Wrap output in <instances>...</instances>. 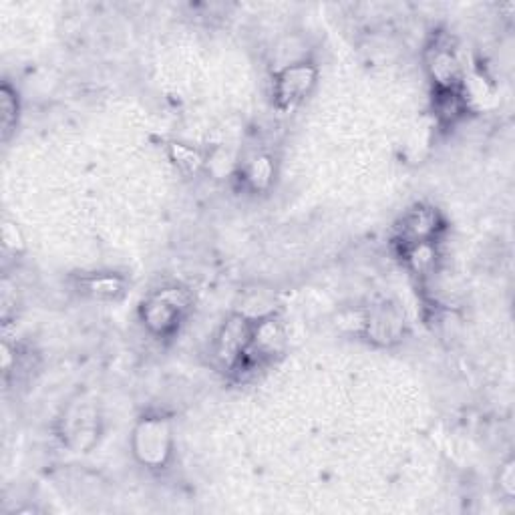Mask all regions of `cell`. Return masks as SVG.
I'll use <instances>...</instances> for the list:
<instances>
[{
  "label": "cell",
  "mask_w": 515,
  "mask_h": 515,
  "mask_svg": "<svg viewBox=\"0 0 515 515\" xmlns=\"http://www.w3.org/2000/svg\"><path fill=\"white\" fill-rule=\"evenodd\" d=\"M188 306H190V298L184 290L163 288L151 294L141 304V320L149 332L157 336H167L180 326Z\"/></svg>",
  "instance_id": "cell-1"
},
{
  "label": "cell",
  "mask_w": 515,
  "mask_h": 515,
  "mask_svg": "<svg viewBox=\"0 0 515 515\" xmlns=\"http://www.w3.org/2000/svg\"><path fill=\"white\" fill-rule=\"evenodd\" d=\"M254 324V318L246 314H236L220 330L216 342V357L226 369L238 371L240 367L248 365V355L254 338Z\"/></svg>",
  "instance_id": "cell-2"
},
{
  "label": "cell",
  "mask_w": 515,
  "mask_h": 515,
  "mask_svg": "<svg viewBox=\"0 0 515 515\" xmlns=\"http://www.w3.org/2000/svg\"><path fill=\"white\" fill-rule=\"evenodd\" d=\"M316 79H318L316 67L306 61L286 65L274 77L272 95H274L276 107L282 111H288L300 105L302 101H306L316 85Z\"/></svg>",
  "instance_id": "cell-3"
},
{
  "label": "cell",
  "mask_w": 515,
  "mask_h": 515,
  "mask_svg": "<svg viewBox=\"0 0 515 515\" xmlns=\"http://www.w3.org/2000/svg\"><path fill=\"white\" fill-rule=\"evenodd\" d=\"M133 451L147 467H161L171 453V429L161 417L143 419L133 433Z\"/></svg>",
  "instance_id": "cell-4"
},
{
  "label": "cell",
  "mask_w": 515,
  "mask_h": 515,
  "mask_svg": "<svg viewBox=\"0 0 515 515\" xmlns=\"http://www.w3.org/2000/svg\"><path fill=\"white\" fill-rule=\"evenodd\" d=\"M427 69L431 73V79L437 91L459 89L461 63L449 43H435V47L429 51Z\"/></svg>",
  "instance_id": "cell-5"
},
{
  "label": "cell",
  "mask_w": 515,
  "mask_h": 515,
  "mask_svg": "<svg viewBox=\"0 0 515 515\" xmlns=\"http://www.w3.org/2000/svg\"><path fill=\"white\" fill-rule=\"evenodd\" d=\"M439 218L433 208L417 206L405 214L401 224V240L413 248L419 244H431L433 236L437 234Z\"/></svg>",
  "instance_id": "cell-6"
},
{
  "label": "cell",
  "mask_w": 515,
  "mask_h": 515,
  "mask_svg": "<svg viewBox=\"0 0 515 515\" xmlns=\"http://www.w3.org/2000/svg\"><path fill=\"white\" fill-rule=\"evenodd\" d=\"M81 290L97 300H117L125 292V280L113 274H91L81 280Z\"/></svg>",
  "instance_id": "cell-7"
},
{
  "label": "cell",
  "mask_w": 515,
  "mask_h": 515,
  "mask_svg": "<svg viewBox=\"0 0 515 515\" xmlns=\"http://www.w3.org/2000/svg\"><path fill=\"white\" fill-rule=\"evenodd\" d=\"M272 178H274V165L268 155H258L252 161H248L244 169V180L254 192L266 190L272 184Z\"/></svg>",
  "instance_id": "cell-8"
},
{
  "label": "cell",
  "mask_w": 515,
  "mask_h": 515,
  "mask_svg": "<svg viewBox=\"0 0 515 515\" xmlns=\"http://www.w3.org/2000/svg\"><path fill=\"white\" fill-rule=\"evenodd\" d=\"M17 117H19V99L17 93L11 89V85H3L0 91V119H3V137L5 141L9 139L11 131L17 127Z\"/></svg>",
  "instance_id": "cell-9"
},
{
  "label": "cell",
  "mask_w": 515,
  "mask_h": 515,
  "mask_svg": "<svg viewBox=\"0 0 515 515\" xmlns=\"http://www.w3.org/2000/svg\"><path fill=\"white\" fill-rule=\"evenodd\" d=\"M169 155H171V159H174V163L182 171H188V174H192V171H198L202 167V163H204L202 155L196 149H192V147H188L184 143H171Z\"/></svg>",
  "instance_id": "cell-10"
}]
</instances>
